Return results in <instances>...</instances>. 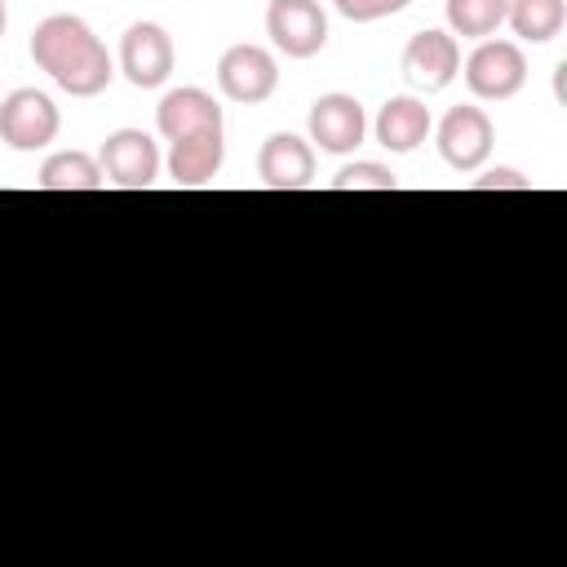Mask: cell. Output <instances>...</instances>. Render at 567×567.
Returning a JSON list of instances; mask_svg holds the SVG:
<instances>
[{"label":"cell","instance_id":"1","mask_svg":"<svg viewBox=\"0 0 567 567\" xmlns=\"http://www.w3.org/2000/svg\"><path fill=\"white\" fill-rule=\"evenodd\" d=\"M31 58L71 97H97L115 80V62H111L106 44L75 13H49L44 22H35Z\"/></svg>","mask_w":567,"mask_h":567},{"label":"cell","instance_id":"2","mask_svg":"<svg viewBox=\"0 0 567 567\" xmlns=\"http://www.w3.org/2000/svg\"><path fill=\"white\" fill-rule=\"evenodd\" d=\"M62 128V115L49 93L40 89H13L0 102V142L9 151H44Z\"/></svg>","mask_w":567,"mask_h":567},{"label":"cell","instance_id":"3","mask_svg":"<svg viewBox=\"0 0 567 567\" xmlns=\"http://www.w3.org/2000/svg\"><path fill=\"white\" fill-rule=\"evenodd\" d=\"M465 84L483 102H505L527 84V58L514 40H478L465 58Z\"/></svg>","mask_w":567,"mask_h":567},{"label":"cell","instance_id":"4","mask_svg":"<svg viewBox=\"0 0 567 567\" xmlns=\"http://www.w3.org/2000/svg\"><path fill=\"white\" fill-rule=\"evenodd\" d=\"M217 89L230 102H244V106L266 102L279 89V62H275V53L261 49V44H230L221 53V62H217Z\"/></svg>","mask_w":567,"mask_h":567},{"label":"cell","instance_id":"5","mask_svg":"<svg viewBox=\"0 0 567 567\" xmlns=\"http://www.w3.org/2000/svg\"><path fill=\"white\" fill-rule=\"evenodd\" d=\"M266 35L284 58H315L328 44V13L319 0H270Z\"/></svg>","mask_w":567,"mask_h":567},{"label":"cell","instance_id":"6","mask_svg":"<svg viewBox=\"0 0 567 567\" xmlns=\"http://www.w3.org/2000/svg\"><path fill=\"white\" fill-rule=\"evenodd\" d=\"M399 71L412 89L421 93H439L447 89L456 75H461V44L452 31H416L408 44H403V58H399Z\"/></svg>","mask_w":567,"mask_h":567},{"label":"cell","instance_id":"7","mask_svg":"<svg viewBox=\"0 0 567 567\" xmlns=\"http://www.w3.org/2000/svg\"><path fill=\"white\" fill-rule=\"evenodd\" d=\"M173 35L159 22H133L120 40V71L133 89H159L173 75Z\"/></svg>","mask_w":567,"mask_h":567},{"label":"cell","instance_id":"8","mask_svg":"<svg viewBox=\"0 0 567 567\" xmlns=\"http://www.w3.org/2000/svg\"><path fill=\"white\" fill-rule=\"evenodd\" d=\"M97 164H102V173H106L111 186L146 190V186H155V177H159V146H155L151 133H142V128H115V133L102 142Z\"/></svg>","mask_w":567,"mask_h":567},{"label":"cell","instance_id":"9","mask_svg":"<svg viewBox=\"0 0 567 567\" xmlns=\"http://www.w3.org/2000/svg\"><path fill=\"white\" fill-rule=\"evenodd\" d=\"M492 142H496V128L483 106H452L439 124V155L456 173H474L492 155Z\"/></svg>","mask_w":567,"mask_h":567},{"label":"cell","instance_id":"10","mask_svg":"<svg viewBox=\"0 0 567 567\" xmlns=\"http://www.w3.org/2000/svg\"><path fill=\"white\" fill-rule=\"evenodd\" d=\"M310 142L328 155H350L354 146H363L368 133V115L359 106V97L350 93H323L310 102Z\"/></svg>","mask_w":567,"mask_h":567},{"label":"cell","instance_id":"11","mask_svg":"<svg viewBox=\"0 0 567 567\" xmlns=\"http://www.w3.org/2000/svg\"><path fill=\"white\" fill-rule=\"evenodd\" d=\"M155 124L168 142H182V137H195V133H217L221 128V106H217L213 93L186 84V89H173V93L159 97Z\"/></svg>","mask_w":567,"mask_h":567},{"label":"cell","instance_id":"12","mask_svg":"<svg viewBox=\"0 0 567 567\" xmlns=\"http://www.w3.org/2000/svg\"><path fill=\"white\" fill-rule=\"evenodd\" d=\"M257 177L270 190H306L315 182V151L297 133H275L261 142L257 155Z\"/></svg>","mask_w":567,"mask_h":567},{"label":"cell","instance_id":"13","mask_svg":"<svg viewBox=\"0 0 567 567\" xmlns=\"http://www.w3.org/2000/svg\"><path fill=\"white\" fill-rule=\"evenodd\" d=\"M226 159V137L217 133H195L182 142H168V177L177 186H208L221 173Z\"/></svg>","mask_w":567,"mask_h":567},{"label":"cell","instance_id":"14","mask_svg":"<svg viewBox=\"0 0 567 567\" xmlns=\"http://www.w3.org/2000/svg\"><path fill=\"white\" fill-rule=\"evenodd\" d=\"M377 142L394 155H412L425 137H430V106L416 102V97H390L381 111H377Z\"/></svg>","mask_w":567,"mask_h":567},{"label":"cell","instance_id":"15","mask_svg":"<svg viewBox=\"0 0 567 567\" xmlns=\"http://www.w3.org/2000/svg\"><path fill=\"white\" fill-rule=\"evenodd\" d=\"M35 186L40 190H102L106 173L89 151H58V155H49L40 164Z\"/></svg>","mask_w":567,"mask_h":567},{"label":"cell","instance_id":"16","mask_svg":"<svg viewBox=\"0 0 567 567\" xmlns=\"http://www.w3.org/2000/svg\"><path fill=\"white\" fill-rule=\"evenodd\" d=\"M505 22L514 27L518 40H527V44H549V40L563 31V22H567V4H563V0H509Z\"/></svg>","mask_w":567,"mask_h":567},{"label":"cell","instance_id":"17","mask_svg":"<svg viewBox=\"0 0 567 567\" xmlns=\"http://www.w3.org/2000/svg\"><path fill=\"white\" fill-rule=\"evenodd\" d=\"M509 0H447V27L461 40H492L505 27Z\"/></svg>","mask_w":567,"mask_h":567},{"label":"cell","instance_id":"18","mask_svg":"<svg viewBox=\"0 0 567 567\" xmlns=\"http://www.w3.org/2000/svg\"><path fill=\"white\" fill-rule=\"evenodd\" d=\"M328 186L332 190H399V177L385 164H377V159H354Z\"/></svg>","mask_w":567,"mask_h":567},{"label":"cell","instance_id":"19","mask_svg":"<svg viewBox=\"0 0 567 567\" xmlns=\"http://www.w3.org/2000/svg\"><path fill=\"white\" fill-rule=\"evenodd\" d=\"M341 18L350 22H377V18H390V13H403L412 0H332Z\"/></svg>","mask_w":567,"mask_h":567},{"label":"cell","instance_id":"20","mask_svg":"<svg viewBox=\"0 0 567 567\" xmlns=\"http://www.w3.org/2000/svg\"><path fill=\"white\" fill-rule=\"evenodd\" d=\"M532 182L523 177V173H514V168H492V173H483L478 182H474V190H527Z\"/></svg>","mask_w":567,"mask_h":567},{"label":"cell","instance_id":"21","mask_svg":"<svg viewBox=\"0 0 567 567\" xmlns=\"http://www.w3.org/2000/svg\"><path fill=\"white\" fill-rule=\"evenodd\" d=\"M4 27H9V9H4V0H0V35H4Z\"/></svg>","mask_w":567,"mask_h":567}]
</instances>
